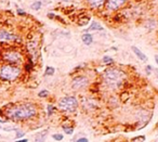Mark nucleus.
<instances>
[{
  "label": "nucleus",
  "instance_id": "aec40b11",
  "mask_svg": "<svg viewBox=\"0 0 158 142\" xmlns=\"http://www.w3.org/2000/svg\"><path fill=\"white\" fill-rule=\"evenodd\" d=\"M48 96H49L48 90H41L40 92L38 93V97H39V98H47Z\"/></svg>",
  "mask_w": 158,
  "mask_h": 142
},
{
  "label": "nucleus",
  "instance_id": "c85d7f7f",
  "mask_svg": "<svg viewBox=\"0 0 158 142\" xmlns=\"http://www.w3.org/2000/svg\"><path fill=\"white\" fill-rule=\"evenodd\" d=\"M67 1H70V0H67Z\"/></svg>",
  "mask_w": 158,
  "mask_h": 142
},
{
  "label": "nucleus",
  "instance_id": "dca6fc26",
  "mask_svg": "<svg viewBox=\"0 0 158 142\" xmlns=\"http://www.w3.org/2000/svg\"><path fill=\"white\" fill-rule=\"evenodd\" d=\"M33 67H34V63H33L32 60H28V62H27L26 64L24 65L25 71H27V72H30V71H32Z\"/></svg>",
  "mask_w": 158,
  "mask_h": 142
},
{
  "label": "nucleus",
  "instance_id": "f257e3e1",
  "mask_svg": "<svg viewBox=\"0 0 158 142\" xmlns=\"http://www.w3.org/2000/svg\"><path fill=\"white\" fill-rule=\"evenodd\" d=\"M38 113L37 106L34 103H19V104H10L5 109V117L13 122H24L35 117Z\"/></svg>",
  "mask_w": 158,
  "mask_h": 142
},
{
  "label": "nucleus",
  "instance_id": "a211bd4d",
  "mask_svg": "<svg viewBox=\"0 0 158 142\" xmlns=\"http://www.w3.org/2000/svg\"><path fill=\"white\" fill-rule=\"evenodd\" d=\"M47 110H48V116H51L54 113V111H55V107L53 105H51V104H49L48 106H47Z\"/></svg>",
  "mask_w": 158,
  "mask_h": 142
},
{
  "label": "nucleus",
  "instance_id": "ddd939ff",
  "mask_svg": "<svg viewBox=\"0 0 158 142\" xmlns=\"http://www.w3.org/2000/svg\"><path fill=\"white\" fill-rule=\"evenodd\" d=\"M92 30H103V26L98 22H92L89 26L88 32H92Z\"/></svg>",
  "mask_w": 158,
  "mask_h": 142
},
{
  "label": "nucleus",
  "instance_id": "393cba45",
  "mask_svg": "<svg viewBox=\"0 0 158 142\" xmlns=\"http://www.w3.org/2000/svg\"><path fill=\"white\" fill-rule=\"evenodd\" d=\"M17 14H19V15H25V14H26V12L25 11H23V10H21V9H17Z\"/></svg>",
  "mask_w": 158,
  "mask_h": 142
},
{
  "label": "nucleus",
  "instance_id": "7ed1b4c3",
  "mask_svg": "<svg viewBox=\"0 0 158 142\" xmlns=\"http://www.w3.org/2000/svg\"><path fill=\"white\" fill-rule=\"evenodd\" d=\"M22 75L20 66L12 64H2L0 65V79L3 82H14Z\"/></svg>",
  "mask_w": 158,
  "mask_h": 142
},
{
  "label": "nucleus",
  "instance_id": "6ab92c4d",
  "mask_svg": "<svg viewBox=\"0 0 158 142\" xmlns=\"http://www.w3.org/2000/svg\"><path fill=\"white\" fill-rule=\"evenodd\" d=\"M52 138H53L55 141H62L63 140V138H64V136L61 134H54L53 136H52Z\"/></svg>",
  "mask_w": 158,
  "mask_h": 142
},
{
  "label": "nucleus",
  "instance_id": "f8f14e48",
  "mask_svg": "<svg viewBox=\"0 0 158 142\" xmlns=\"http://www.w3.org/2000/svg\"><path fill=\"white\" fill-rule=\"evenodd\" d=\"M81 39H82L83 44L87 45V46H90L93 42V37H92L91 34H83Z\"/></svg>",
  "mask_w": 158,
  "mask_h": 142
},
{
  "label": "nucleus",
  "instance_id": "f3484780",
  "mask_svg": "<svg viewBox=\"0 0 158 142\" xmlns=\"http://www.w3.org/2000/svg\"><path fill=\"white\" fill-rule=\"evenodd\" d=\"M63 130L66 134H74V128L70 126H63Z\"/></svg>",
  "mask_w": 158,
  "mask_h": 142
},
{
  "label": "nucleus",
  "instance_id": "5701e85b",
  "mask_svg": "<svg viewBox=\"0 0 158 142\" xmlns=\"http://www.w3.org/2000/svg\"><path fill=\"white\" fill-rule=\"evenodd\" d=\"M145 71H146V74L150 75V73H152V71H153V67H152L150 65H147L146 67H145Z\"/></svg>",
  "mask_w": 158,
  "mask_h": 142
},
{
  "label": "nucleus",
  "instance_id": "bb28decb",
  "mask_svg": "<svg viewBox=\"0 0 158 142\" xmlns=\"http://www.w3.org/2000/svg\"><path fill=\"white\" fill-rule=\"evenodd\" d=\"M155 61H156V63L158 64V54H156L155 55Z\"/></svg>",
  "mask_w": 158,
  "mask_h": 142
},
{
  "label": "nucleus",
  "instance_id": "412c9836",
  "mask_svg": "<svg viewBox=\"0 0 158 142\" xmlns=\"http://www.w3.org/2000/svg\"><path fill=\"white\" fill-rule=\"evenodd\" d=\"M103 62H104L105 64H113V63H114V60H113L110 57H103Z\"/></svg>",
  "mask_w": 158,
  "mask_h": 142
},
{
  "label": "nucleus",
  "instance_id": "4be33fe9",
  "mask_svg": "<svg viewBox=\"0 0 158 142\" xmlns=\"http://www.w3.org/2000/svg\"><path fill=\"white\" fill-rule=\"evenodd\" d=\"M16 138H22V137H24V132H23V131H21V130H19V129H16Z\"/></svg>",
  "mask_w": 158,
  "mask_h": 142
},
{
  "label": "nucleus",
  "instance_id": "f03ea898",
  "mask_svg": "<svg viewBox=\"0 0 158 142\" xmlns=\"http://www.w3.org/2000/svg\"><path fill=\"white\" fill-rule=\"evenodd\" d=\"M103 78H104L105 84L108 87L112 89H116L122 85L123 80H125V73L120 71L119 68L112 67L105 71Z\"/></svg>",
  "mask_w": 158,
  "mask_h": 142
},
{
  "label": "nucleus",
  "instance_id": "2eb2a0df",
  "mask_svg": "<svg viewBox=\"0 0 158 142\" xmlns=\"http://www.w3.org/2000/svg\"><path fill=\"white\" fill-rule=\"evenodd\" d=\"M54 73H55V68L52 67V66H47L46 72H45V74L47 76H52V75H54Z\"/></svg>",
  "mask_w": 158,
  "mask_h": 142
},
{
  "label": "nucleus",
  "instance_id": "1a4fd4ad",
  "mask_svg": "<svg viewBox=\"0 0 158 142\" xmlns=\"http://www.w3.org/2000/svg\"><path fill=\"white\" fill-rule=\"evenodd\" d=\"M87 1H88L90 8L94 9V10L101 9L106 3V0H87Z\"/></svg>",
  "mask_w": 158,
  "mask_h": 142
},
{
  "label": "nucleus",
  "instance_id": "423d86ee",
  "mask_svg": "<svg viewBox=\"0 0 158 142\" xmlns=\"http://www.w3.org/2000/svg\"><path fill=\"white\" fill-rule=\"evenodd\" d=\"M19 40V37L16 34H13L7 29H0V42L1 44H11L16 42Z\"/></svg>",
  "mask_w": 158,
  "mask_h": 142
},
{
  "label": "nucleus",
  "instance_id": "9b49d317",
  "mask_svg": "<svg viewBox=\"0 0 158 142\" xmlns=\"http://www.w3.org/2000/svg\"><path fill=\"white\" fill-rule=\"evenodd\" d=\"M132 51L134 52V54L137 55V57H139L142 62H146V61H147V57H146V55H145L144 53H143V52L139 49V48H137V47L133 46L132 47Z\"/></svg>",
  "mask_w": 158,
  "mask_h": 142
},
{
  "label": "nucleus",
  "instance_id": "0eeeda50",
  "mask_svg": "<svg viewBox=\"0 0 158 142\" xmlns=\"http://www.w3.org/2000/svg\"><path fill=\"white\" fill-rule=\"evenodd\" d=\"M89 84V79L86 76H77L75 77L72 82V87L73 89L75 90H80V89H83L86 88Z\"/></svg>",
  "mask_w": 158,
  "mask_h": 142
},
{
  "label": "nucleus",
  "instance_id": "a878e982",
  "mask_svg": "<svg viewBox=\"0 0 158 142\" xmlns=\"http://www.w3.org/2000/svg\"><path fill=\"white\" fill-rule=\"evenodd\" d=\"M15 142H28V140L27 139H21V140H16Z\"/></svg>",
  "mask_w": 158,
  "mask_h": 142
},
{
  "label": "nucleus",
  "instance_id": "b1692460",
  "mask_svg": "<svg viewBox=\"0 0 158 142\" xmlns=\"http://www.w3.org/2000/svg\"><path fill=\"white\" fill-rule=\"evenodd\" d=\"M75 142H89V140L87 138H79L78 140H76Z\"/></svg>",
  "mask_w": 158,
  "mask_h": 142
},
{
  "label": "nucleus",
  "instance_id": "39448f33",
  "mask_svg": "<svg viewBox=\"0 0 158 142\" xmlns=\"http://www.w3.org/2000/svg\"><path fill=\"white\" fill-rule=\"evenodd\" d=\"M78 107V100L74 96H66L59 101V109L62 112L74 113Z\"/></svg>",
  "mask_w": 158,
  "mask_h": 142
},
{
  "label": "nucleus",
  "instance_id": "9d476101",
  "mask_svg": "<svg viewBox=\"0 0 158 142\" xmlns=\"http://www.w3.org/2000/svg\"><path fill=\"white\" fill-rule=\"evenodd\" d=\"M48 136V129H45L42 131H39L35 137V142H45Z\"/></svg>",
  "mask_w": 158,
  "mask_h": 142
},
{
  "label": "nucleus",
  "instance_id": "6e6552de",
  "mask_svg": "<svg viewBox=\"0 0 158 142\" xmlns=\"http://www.w3.org/2000/svg\"><path fill=\"white\" fill-rule=\"evenodd\" d=\"M127 2L128 0H106L105 6L110 11H117L120 8H122Z\"/></svg>",
  "mask_w": 158,
  "mask_h": 142
},
{
  "label": "nucleus",
  "instance_id": "4468645a",
  "mask_svg": "<svg viewBox=\"0 0 158 142\" xmlns=\"http://www.w3.org/2000/svg\"><path fill=\"white\" fill-rule=\"evenodd\" d=\"M41 7H42V1L37 0V1H34V2L32 3L30 8H32L34 11H38V10H40L41 9Z\"/></svg>",
  "mask_w": 158,
  "mask_h": 142
},
{
  "label": "nucleus",
  "instance_id": "20e7f679",
  "mask_svg": "<svg viewBox=\"0 0 158 142\" xmlns=\"http://www.w3.org/2000/svg\"><path fill=\"white\" fill-rule=\"evenodd\" d=\"M2 61H5V63L7 64H12V65H17L20 66V64L23 63L24 61V57L22 54L19 50L15 49H7L2 52Z\"/></svg>",
  "mask_w": 158,
  "mask_h": 142
},
{
  "label": "nucleus",
  "instance_id": "cd10ccee",
  "mask_svg": "<svg viewBox=\"0 0 158 142\" xmlns=\"http://www.w3.org/2000/svg\"><path fill=\"white\" fill-rule=\"evenodd\" d=\"M156 73H157V76H158V69H156Z\"/></svg>",
  "mask_w": 158,
  "mask_h": 142
}]
</instances>
